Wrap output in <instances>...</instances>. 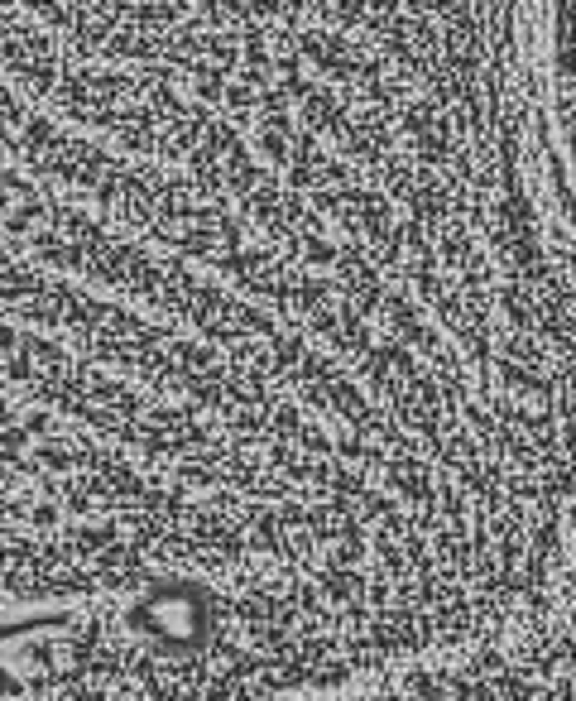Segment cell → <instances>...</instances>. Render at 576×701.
Wrapping results in <instances>:
<instances>
[{
  "instance_id": "6da1fadb",
  "label": "cell",
  "mask_w": 576,
  "mask_h": 701,
  "mask_svg": "<svg viewBox=\"0 0 576 701\" xmlns=\"http://www.w3.org/2000/svg\"><path fill=\"white\" fill-rule=\"evenodd\" d=\"M553 77L562 101V130L576 159V0H553Z\"/></svg>"
}]
</instances>
